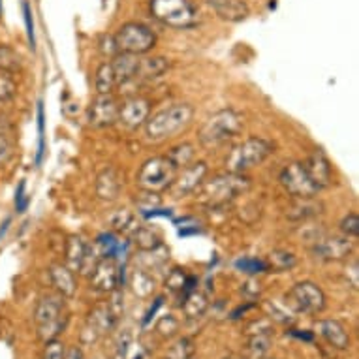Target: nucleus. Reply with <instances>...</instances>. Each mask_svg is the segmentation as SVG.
<instances>
[{
	"label": "nucleus",
	"instance_id": "nucleus-1",
	"mask_svg": "<svg viewBox=\"0 0 359 359\" xmlns=\"http://www.w3.org/2000/svg\"><path fill=\"white\" fill-rule=\"evenodd\" d=\"M243 126H245V118L241 113L236 111L233 107H226V109L212 113L211 117L201 124L198 142L205 149L222 147L241 134Z\"/></svg>",
	"mask_w": 359,
	"mask_h": 359
},
{
	"label": "nucleus",
	"instance_id": "nucleus-2",
	"mask_svg": "<svg viewBox=\"0 0 359 359\" xmlns=\"http://www.w3.org/2000/svg\"><path fill=\"white\" fill-rule=\"evenodd\" d=\"M194 121V107L187 102L171 104V106L153 113L145 123V137L149 142H164L175 136Z\"/></svg>",
	"mask_w": 359,
	"mask_h": 359
},
{
	"label": "nucleus",
	"instance_id": "nucleus-3",
	"mask_svg": "<svg viewBox=\"0 0 359 359\" xmlns=\"http://www.w3.org/2000/svg\"><path fill=\"white\" fill-rule=\"evenodd\" d=\"M248 189H250V179L247 177V173L226 171V173L215 175L209 181L205 179L196 192L203 203L218 207L233 201L237 196H243Z\"/></svg>",
	"mask_w": 359,
	"mask_h": 359
},
{
	"label": "nucleus",
	"instance_id": "nucleus-4",
	"mask_svg": "<svg viewBox=\"0 0 359 359\" xmlns=\"http://www.w3.org/2000/svg\"><path fill=\"white\" fill-rule=\"evenodd\" d=\"M275 153V143L265 137H247L237 143L224 158V168L230 173H247L256 165L264 164Z\"/></svg>",
	"mask_w": 359,
	"mask_h": 359
},
{
	"label": "nucleus",
	"instance_id": "nucleus-5",
	"mask_svg": "<svg viewBox=\"0 0 359 359\" xmlns=\"http://www.w3.org/2000/svg\"><path fill=\"white\" fill-rule=\"evenodd\" d=\"M149 10L156 21L170 29H189L198 23L192 0H149Z\"/></svg>",
	"mask_w": 359,
	"mask_h": 359
},
{
	"label": "nucleus",
	"instance_id": "nucleus-6",
	"mask_svg": "<svg viewBox=\"0 0 359 359\" xmlns=\"http://www.w3.org/2000/svg\"><path fill=\"white\" fill-rule=\"evenodd\" d=\"M177 168L171 164L168 156H153V158L145 160L137 171L136 183L142 190H147V192H165L170 190V187L175 181Z\"/></svg>",
	"mask_w": 359,
	"mask_h": 359
},
{
	"label": "nucleus",
	"instance_id": "nucleus-7",
	"mask_svg": "<svg viewBox=\"0 0 359 359\" xmlns=\"http://www.w3.org/2000/svg\"><path fill=\"white\" fill-rule=\"evenodd\" d=\"M118 51L132 55H147L156 48V32L149 25L140 23V21H130L118 27V30L113 34Z\"/></svg>",
	"mask_w": 359,
	"mask_h": 359
},
{
	"label": "nucleus",
	"instance_id": "nucleus-8",
	"mask_svg": "<svg viewBox=\"0 0 359 359\" xmlns=\"http://www.w3.org/2000/svg\"><path fill=\"white\" fill-rule=\"evenodd\" d=\"M65 303L60 297L55 295H43L36 306L34 320L38 324V335L41 341H51L57 339L60 331L65 330L66 316L62 314Z\"/></svg>",
	"mask_w": 359,
	"mask_h": 359
},
{
	"label": "nucleus",
	"instance_id": "nucleus-9",
	"mask_svg": "<svg viewBox=\"0 0 359 359\" xmlns=\"http://www.w3.org/2000/svg\"><path fill=\"white\" fill-rule=\"evenodd\" d=\"M286 301L288 305L294 309L295 312H303V314H320L325 309V297L324 290L320 288L318 284L312 280H301L295 283L290 292L286 294Z\"/></svg>",
	"mask_w": 359,
	"mask_h": 359
},
{
	"label": "nucleus",
	"instance_id": "nucleus-10",
	"mask_svg": "<svg viewBox=\"0 0 359 359\" xmlns=\"http://www.w3.org/2000/svg\"><path fill=\"white\" fill-rule=\"evenodd\" d=\"M66 267L74 273L90 275L96 262L100 259V254L96 247H90L81 236H70L65 245Z\"/></svg>",
	"mask_w": 359,
	"mask_h": 359
},
{
	"label": "nucleus",
	"instance_id": "nucleus-11",
	"mask_svg": "<svg viewBox=\"0 0 359 359\" xmlns=\"http://www.w3.org/2000/svg\"><path fill=\"white\" fill-rule=\"evenodd\" d=\"M278 181L286 190V194L292 198H311L320 192L314 184H312L311 177L306 173L303 162H290L283 168Z\"/></svg>",
	"mask_w": 359,
	"mask_h": 359
},
{
	"label": "nucleus",
	"instance_id": "nucleus-12",
	"mask_svg": "<svg viewBox=\"0 0 359 359\" xmlns=\"http://www.w3.org/2000/svg\"><path fill=\"white\" fill-rule=\"evenodd\" d=\"M118 316L111 311L109 303H100L88 312L87 322L83 325L81 341L85 344H95L102 335H106L115 327Z\"/></svg>",
	"mask_w": 359,
	"mask_h": 359
},
{
	"label": "nucleus",
	"instance_id": "nucleus-13",
	"mask_svg": "<svg viewBox=\"0 0 359 359\" xmlns=\"http://www.w3.org/2000/svg\"><path fill=\"white\" fill-rule=\"evenodd\" d=\"M209 173V165L203 160H194L183 170L177 171L175 181L170 187V192L173 198H187V196L194 194L196 190L200 189L201 183L207 179Z\"/></svg>",
	"mask_w": 359,
	"mask_h": 359
},
{
	"label": "nucleus",
	"instance_id": "nucleus-14",
	"mask_svg": "<svg viewBox=\"0 0 359 359\" xmlns=\"http://www.w3.org/2000/svg\"><path fill=\"white\" fill-rule=\"evenodd\" d=\"M118 102L113 95H96L87 107V124L93 128H109L117 124Z\"/></svg>",
	"mask_w": 359,
	"mask_h": 359
},
{
	"label": "nucleus",
	"instance_id": "nucleus-15",
	"mask_svg": "<svg viewBox=\"0 0 359 359\" xmlns=\"http://www.w3.org/2000/svg\"><path fill=\"white\" fill-rule=\"evenodd\" d=\"M151 117V102L145 96H128L123 104H118L117 123L126 130H137L145 126Z\"/></svg>",
	"mask_w": 359,
	"mask_h": 359
},
{
	"label": "nucleus",
	"instance_id": "nucleus-16",
	"mask_svg": "<svg viewBox=\"0 0 359 359\" xmlns=\"http://www.w3.org/2000/svg\"><path fill=\"white\" fill-rule=\"evenodd\" d=\"M312 254L324 262H341L353 254L352 237L346 236H322L312 245Z\"/></svg>",
	"mask_w": 359,
	"mask_h": 359
},
{
	"label": "nucleus",
	"instance_id": "nucleus-17",
	"mask_svg": "<svg viewBox=\"0 0 359 359\" xmlns=\"http://www.w3.org/2000/svg\"><path fill=\"white\" fill-rule=\"evenodd\" d=\"M121 284V267L117 258L102 256L90 271V288L102 294H111Z\"/></svg>",
	"mask_w": 359,
	"mask_h": 359
},
{
	"label": "nucleus",
	"instance_id": "nucleus-18",
	"mask_svg": "<svg viewBox=\"0 0 359 359\" xmlns=\"http://www.w3.org/2000/svg\"><path fill=\"white\" fill-rule=\"evenodd\" d=\"M312 184L318 190H324L333 184V165L324 151H312L303 162Z\"/></svg>",
	"mask_w": 359,
	"mask_h": 359
},
{
	"label": "nucleus",
	"instance_id": "nucleus-19",
	"mask_svg": "<svg viewBox=\"0 0 359 359\" xmlns=\"http://www.w3.org/2000/svg\"><path fill=\"white\" fill-rule=\"evenodd\" d=\"M207 6L218 19L226 23H241L250 15L247 0H205Z\"/></svg>",
	"mask_w": 359,
	"mask_h": 359
},
{
	"label": "nucleus",
	"instance_id": "nucleus-20",
	"mask_svg": "<svg viewBox=\"0 0 359 359\" xmlns=\"http://www.w3.org/2000/svg\"><path fill=\"white\" fill-rule=\"evenodd\" d=\"M324 212V203L316 198H292V203L286 207V218L294 222H306L312 218L320 217Z\"/></svg>",
	"mask_w": 359,
	"mask_h": 359
},
{
	"label": "nucleus",
	"instance_id": "nucleus-21",
	"mask_svg": "<svg viewBox=\"0 0 359 359\" xmlns=\"http://www.w3.org/2000/svg\"><path fill=\"white\" fill-rule=\"evenodd\" d=\"M123 190V177L117 168L107 165L96 177V196L104 201H115Z\"/></svg>",
	"mask_w": 359,
	"mask_h": 359
},
{
	"label": "nucleus",
	"instance_id": "nucleus-22",
	"mask_svg": "<svg viewBox=\"0 0 359 359\" xmlns=\"http://www.w3.org/2000/svg\"><path fill=\"white\" fill-rule=\"evenodd\" d=\"M140 57H142V55L123 53V51H118L115 57H111L109 65H111L115 79H117V87H123L126 83L136 79L137 66H140Z\"/></svg>",
	"mask_w": 359,
	"mask_h": 359
},
{
	"label": "nucleus",
	"instance_id": "nucleus-23",
	"mask_svg": "<svg viewBox=\"0 0 359 359\" xmlns=\"http://www.w3.org/2000/svg\"><path fill=\"white\" fill-rule=\"evenodd\" d=\"M318 333L324 337L327 344L337 350L350 348V333L339 320H322L318 324Z\"/></svg>",
	"mask_w": 359,
	"mask_h": 359
},
{
	"label": "nucleus",
	"instance_id": "nucleus-24",
	"mask_svg": "<svg viewBox=\"0 0 359 359\" xmlns=\"http://www.w3.org/2000/svg\"><path fill=\"white\" fill-rule=\"evenodd\" d=\"M49 278H51V284L55 286V290H57L62 297H74V295H76V273L72 271V269H68L66 265H51V269H49Z\"/></svg>",
	"mask_w": 359,
	"mask_h": 359
},
{
	"label": "nucleus",
	"instance_id": "nucleus-25",
	"mask_svg": "<svg viewBox=\"0 0 359 359\" xmlns=\"http://www.w3.org/2000/svg\"><path fill=\"white\" fill-rule=\"evenodd\" d=\"M170 70V60L165 57H149V55H142L140 57V66H137V77L136 79H158Z\"/></svg>",
	"mask_w": 359,
	"mask_h": 359
},
{
	"label": "nucleus",
	"instance_id": "nucleus-26",
	"mask_svg": "<svg viewBox=\"0 0 359 359\" xmlns=\"http://www.w3.org/2000/svg\"><path fill=\"white\" fill-rule=\"evenodd\" d=\"M181 309H183L187 318L198 320L201 318V316L207 312V309H209V297H207L205 292L194 288L192 292H189V294L183 297Z\"/></svg>",
	"mask_w": 359,
	"mask_h": 359
},
{
	"label": "nucleus",
	"instance_id": "nucleus-27",
	"mask_svg": "<svg viewBox=\"0 0 359 359\" xmlns=\"http://www.w3.org/2000/svg\"><path fill=\"white\" fill-rule=\"evenodd\" d=\"M265 265H267V271L286 273L297 265V256L292 250H286V248H275V250L267 254Z\"/></svg>",
	"mask_w": 359,
	"mask_h": 359
},
{
	"label": "nucleus",
	"instance_id": "nucleus-28",
	"mask_svg": "<svg viewBox=\"0 0 359 359\" xmlns=\"http://www.w3.org/2000/svg\"><path fill=\"white\" fill-rule=\"evenodd\" d=\"M130 237H132V241H134L140 252H149V250L162 247V236L151 226H142L140 224V228Z\"/></svg>",
	"mask_w": 359,
	"mask_h": 359
},
{
	"label": "nucleus",
	"instance_id": "nucleus-29",
	"mask_svg": "<svg viewBox=\"0 0 359 359\" xmlns=\"http://www.w3.org/2000/svg\"><path fill=\"white\" fill-rule=\"evenodd\" d=\"M130 286H132V292L142 297V299H147L151 297L156 288V280L151 275L149 269H136V271L130 275Z\"/></svg>",
	"mask_w": 359,
	"mask_h": 359
},
{
	"label": "nucleus",
	"instance_id": "nucleus-30",
	"mask_svg": "<svg viewBox=\"0 0 359 359\" xmlns=\"http://www.w3.org/2000/svg\"><path fill=\"white\" fill-rule=\"evenodd\" d=\"M109 226L113 228V231L130 237L140 228V222H137V217L132 211H128V209H118V211H115L109 217Z\"/></svg>",
	"mask_w": 359,
	"mask_h": 359
},
{
	"label": "nucleus",
	"instance_id": "nucleus-31",
	"mask_svg": "<svg viewBox=\"0 0 359 359\" xmlns=\"http://www.w3.org/2000/svg\"><path fill=\"white\" fill-rule=\"evenodd\" d=\"M168 160H170L171 164L175 165L177 170H183L189 164H192L196 160V145L190 142H183V143H177L173 147L168 151Z\"/></svg>",
	"mask_w": 359,
	"mask_h": 359
},
{
	"label": "nucleus",
	"instance_id": "nucleus-32",
	"mask_svg": "<svg viewBox=\"0 0 359 359\" xmlns=\"http://www.w3.org/2000/svg\"><path fill=\"white\" fill-rule=\"evenodd\" d=\"M194 284H196V278L194 277H189L184 269H173L170 271V275L165 277V288L173 292V294H183L187 295L189 292L194 290Z\"/></svg>",
	"mask_w": 359,
	"mask_h": 359
},
{
	"label": "nucleus",
	"instance_id": "nucleus-33",
	"mask_svg": "<svg viewBox=\"0 0 359 359\" xmlns=\"http://www.w3.org/2000/svg\"><path fill=\"white\" fill-rule=\"evenodd\" d=\"M117 87V79H115V74H113V68L109 65V60L102 62L98 66L95 76V88L98 95H113V90Z\"/></svg>",
	"mask_w": 359,
	"mask_h": 359
},
{
	"label": "nucleus",
	"instance_id": "nucleus-34",
	"mask_svg": "<svg viewBox=\"0 0 359 359\" xmlns=\"http://www.w3.org/2000/svg\"><path fill=\"white\" fill-rule=\"evenodd\" d=\"M21 66H23V57H21L18 49L2 43L0 46V72L15 74V72L21 70Z\"/></svg>",
	"mask_w": 359,
	"mask_h": 359
},
{
	"label": "nucleus",
	"instance_id": "nucleus-35",
	"mask_svg": "<svg viewBox=\"0 0 359 359\" xmlns=\"http://www.w3.org/2000/svg\"><path fill=\"white\" fill-rule=\"evenodd\" d=\"M271 348V333H259V335H248L247 352L252 359H262Z\"/></svg>",
	"mask_w": 359,
	"mask_h": 359
},
{
	"label": "nucleus",
	"instance_id": "nucleus-36",
	"mask_svg": "<svg viewBox=\"0 0 359 359\" xmlns=\"http://www.w3.org/2000/svg\"><path fill=\"white\" fill-rule=\"evenodd\" d=\"M190 358H196V346H194V341L189 339V337L179 339V341H177L164 355V359H190Z\"/></svg>",
	"mask_w": 359,
	"mask_h": 359
},
{
	"label": "nucleus",
	"instance_id": "nucleus-37",
	"mask_svg": "<svg viewBox=\"0 0 359 359\" xmlns=\"http://www.w3.org/2000/svg\"><path fill=\"white\" fill-rule=\"evenodd\" d=\"M15 96H18V83L13 76L0 72V102L6 104V102H12Z\"/></svg>",
	"mask_w": 359,
	"mask_h": 359
},
{
	"label": "nucleus",
	"instance_id": "nucleus-38",
	"mask_svg": "<svg viewBox=\"0 0 359 359\" xmlns=\"http://www.w3.org/2000/svg\"><path fill=\"white\" fill-rule=\"evenodd\" d=\"M177 330H179V320H177L173 314H165V316H162V318L156 322V327H154V331H156L160 337H164V339H170V337L175 335Z\"/></svg>",
	"mask_w": 359,
	"mask_h": 359
},
{
	"label": "nucleus",
	"instance_id": "nucleus-39",
	"mask_svg": "<svg viewBox=\"0 0 359 359\" xmlns=\"http://www.w3.org/2000/svg\"><path fill=\"white\" fill-rule=\"evenodd\" d=\"M236 267L239 271L247 273V275H258V273L267 271V265H265V259L258 258H243L236 264Z\"/></svg>",
	"mask_w": 359,
	"mask_h": 359
},
{
	"label": "nucleus",
	"instance_id": "nucleus-40",
	"mask_svg": "<svg viewBox=\"0 0 359 359\" xmlns=\"http://www.w3.org/2000/svg\"><path fill=\"white\" fill-rule=\"evenodd\" d=\"M43 153H46V115H43V106L41 102L38 104V164L43 158Z\"/></svg>",
	"mask_w": 359,
	"mask_h": 359
},
{
	"label": "nucleus",
	"instance_id": "nucleus-41",
	"mask_svg": "<svg viewBox=\"0 0 359 359\" xmlns=\"http://www.w3.org/2000/svg\"><path fill=\"white\" fill-rule=\"evenodd\" d=\"M341 231L342 236L346 237H352V239H355V237H359V217L358 212H348L346 217L342 218L341 220Z\"/></svg>",
	"mask_w": 359,
	"mask_h": 359
},
{
	"label": "nucleus",
	"instance_id": "nucleus-42",
	"mask_svg": "<svg viewBox=\"0 0 359 359\" xmlns=\"http://www.w3.org/2000/svg\"><path fill=\"white\" fill-rule=\"evenodd\" d=\"M65 352L66 348L62 344V341L51 339V341H46V348H43L41 359H65Z\"/></svg>",
	"mask_w": 359,
	"mask_h": 359
},
{
	"label": "nucleus",
	"instance_id": "nucleus-43",
	"mask_svg": "<svg viewBox=\"0 0 359 359\" xmlns=\"http://www.w3.org/2000/svg\"><path fill=\"white\" fill-rule=\"evenodd\" d=\"M15 154V143L12 134H2L0 136V164H8Z\"/></svg>",
	"mask_w": 359,
	"mask_h": 359
},
{
	"label": "nucleus",
	"instance_id": "nucleus-44",
	"mask_svg": "<svg viewBox=\"0 0 359 359\" xmlns=\"http://www.w3.org/2000/svg\"><path fill=\"white\" fill-rule=\"evenodd\" d=\"M136 201L137 209H142V211H154L162 203V200H160V196L156 192H147V190H143V194Z\"/></svg>",
	"mask_w": 359,
	"mask_h": 359
},
{
	"label": "nucleus",
	"instance_id": "nucleus-45",
	"mask_svg": "<svg viewBox=\"0 0 359 359\" xmlns=\"http://www.w3.org/2000/svg\"><path fill=\"white\" fill-rule=\"evenodd\" d=\"M23 15H25V25H27V36H29L30 48H36V38H34V19H32V8L27 0H23Z\"/></svg>",
	"mask_w": 359,
	"mask_h": 359
},
{
	"label": "nucleus",
	"instance_id": "nucleus-46",
	"mask_svg": "<svg viewBox=\"0 0 359 359\" xmlns=\"http://www.w3.org/2000/svg\"><path fill=\"white\" fill-rule=\"evenodd\" d=\"M27 203H29V198H27V183L21 181L15 190V207H18V212H23L27 209Z\"/></svg>",
	"mask_w": 359,
	"mask_h": 359
},
{
	"label": "nucleus",
	"instance_id": "nucleus-47",
	"mask_svg": "<svg viewBox=\"0 0 359 359\" xmlns=\"http://www.w3.org/2000/svg\"><path fill=\"white\" fill-rule=\"evenodd\" d=\"M100 51L107 57H115L118 53L117 43H115V38L113 36H102L100 41Z\"/></svg>",
	"mask_w": 359,
	"mask_h": 359
},
{
	"label": "nucleus",
	"instance_id": "nucleus-48",
	"mask_svg": "<svg viewBox=\"0 0 359 359\" xmlns=\"http://www.w3.org/2000/svg\"><path fill=\"white\" fill-rule=\"evenodd\" d=\"M358 269H359L358 259H352V262H350V265L346 267V273H344V275H346L348 284H350L353 290L358 288V284H359V271H358Z\"/></svg>",
	"mask_w": 359,
	"mask_h": 359
},
{
	"label": "nucleus",
	"instance_id": "nucleus-49",
	"mask_svg": "<svg viewBox=\"0 0 359 359\" xmlns=\"http://www.w3.org/2000/svg\"><path fill=\"white\" fill-rule=\"evenodd\" d=\"M65 359H85V355L79 346H70L65 352Z\"/></svg>",
	"mask_w": 359,
	"mask_h": 359
},
{
	"label": "nucleus",
	"instance_id": "nucleus-50",
	"mask_svg": "<svg viewBox=\"0 0 359 359\" xmlns=\"http://www.w3.org/2000/svg\"><path fill=\"white\" fill-rule=\"evenodd\" d=\"M162 301H164V297H156V299H154V305L151 306V311L147 312V318H145V324H149V322L153 320V316H154V314H156V311H158L160 306H162Z\"/></svg>",
	"mask_w": 359,
	"mask_h": 359
},
{
	"label": "nucleus",
	"instance_id": "nucleus-51",
	"mask_svg": "<svg viewBox=\"0 0 359 359\" xmlns=\"http://www.w3.org/2000/svg\"><path fill=\"white\" fill-rule=\"evenodd\" d=\"M2 134H12V126H10V123H8L6 118L0 115V136H2Z\"/></svg>",
	"mask_w": 359,
	"mask_h": 359
},
{
	"label": "nucleus",
	"instance_id": "nucleus-52",
	"mask_svg": "<svg viewBox=\"0 0 359 359\" xmlns=\"http://www.w3.org/2000/svg\"><path fill=\"white\" fill-rule=\"evenodd\" d=\"M290 335H294V337H297V339H303V341H309V342L314 339V335H312V333H299V331H295V330L290 331Z\"/></svg>",
	"mask_w": 359,
	"mask_h": 359
},
{
	"label": "nucleus",
	"instance_id": "nucleus-53",
	"mask_svg": "<svg viewBox=\"0 0 359 359\" xmlns=\"http://www.w3.org/2000/svg\"><path fill=\"white\" fill-rule=\"evenodd\" d=\"M224 359H231V358H224Z\"/></svg>",
	"mask_w": 359,
	"mask_h": 359
},
{
	"label": "nucleus",
	"instance_id": "nucleus-54",
	"mask_svg": "<svg viewBox=\"0 0 359 359\" xmlns=\"http://www.w3.org/2000/svg\"><path fill=\"white\" fill-rule=\"evenodd\" d=\"M190 359H196V358H190Z\"/></svg>",
	"mask_w": 359,
	"mask_h": 359
},
{
	"label": "nucleus",
	"instance_id": "nucleus-55",
	"mask_svg": "<svg viewBox=\"0 0 359 359\" xmlns=\"http://www.w3.org/2000/svg\"><path fill=\"white\" fill-rule=\"evenodd\" d=\"M262 359H265V358H262Z\"/></svg>",
	"mask_w": 359,
	"mask_h": 359
}]
</instances>
